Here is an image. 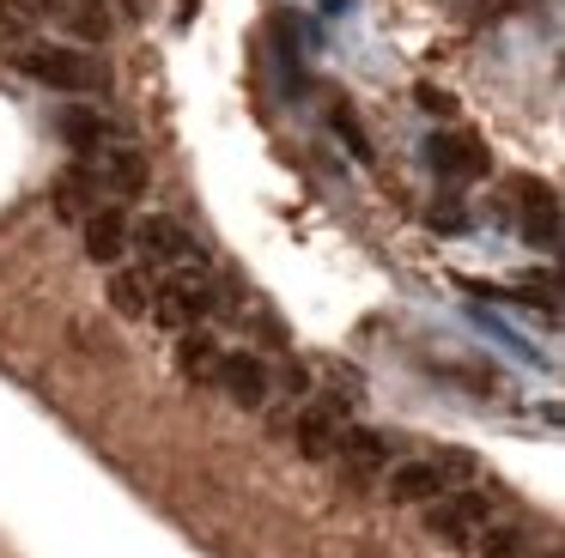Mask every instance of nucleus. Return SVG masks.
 Returning <instances> with one entry per match:
<instances>
[{
    "label": "nucleus",
    "mask_w": 565,
    "mask_h": 558,
    "mask_svg": "<svg viewBox=\"0 0 565 558\" xmlns=\"http://www.w3.org/2000/svg\"><path fill=\"white\" fill-rule=\"evenodd\" d=\"M492 504L499 497L492 492H480V485H462V492H444L438 504H431V534L438 540H450V546H475L480 534H487V522H492Z\"/></svg>",
    "instance_id": "obj_5"
},
{
    "label": "nucleus",
    "mask_w": 565,
    "mask_h": 558,
    "mask_svg": "<svg viewBox=\"0 0 565 558\" xmlns=\"http://www.w3.org/2000/svg\"><path fill=\"white\" fill-rule=\"evenodd\" d=\"M462 480H475V455L444 449V455H419L390 468V497L395 504H438L444 492H462Z\"/></svg>",
    "instance_id": "obj_3"
},
{
    "label": "nucleus",
    "mask_w": 565,
    "mask_h": 558,
    "mask_svg": "<svg viewBox=\"0 0 565 558\" xmlns=\"http://www.w3.org/2000/svg\"><path fill=\"white\" fill-rule=\"evenodd\" d=\"M31 43V12L25 0H0V49H19Z\"/></svg>",
    "instance_id": "obj_18"
},
{
    "label": "nucleus",
    "mask_w": 565,
    "mask_h": 558,
    "mask_svg": "<svg viewBox=\"0 0 565 558\" xmlns=\"http://www.w3.org/2000/svg\"><path fill=\"white\" fill-rule=\"evenodd\" d=\"M419 104H426L431 116H450V109H456V104H450V92H431V85H426V92H419Z\"/></svg>",
    "instance_id": "obj_21"
},
{
    "label": "nucleus",
    "mask_w": 565,
    "mask_h": 558,
    "mask_svg": "<svg viewBox=\"0 0 565 558\" xmlns=\"http://www.w3.org/2000/svg\"><path fill=\"white\" fill-rule=\"evenodd\" d=\"M79 230H86V255H92V261H98V267H116V261L128 255V237H135V218H128L122 206H98V213H92Z\"/></svg>",
    "instance_id": "obj_10"
},
{
    "label": "nucleus",
    "mask_w": 565,
    "mask_h": 558,
    "mask_svg": "<svg viewBox=\"0 0 565 558\" xmlns=\"http://www.w3.org/2000/svg\"><path fill=\"white\" fill-rule=\"evenodd\" d=\"M79 164H86V176L98 182L104 206H122V201H135V194L147 189V158H140L135 146H104V152H86Z\"/></svg>",
    "instance_id": "obj_6"
},
{
    "label": "nucleus",
    "mask_w": 565,
    "mask_h": 558,
    "mask_svg": "<svg viewBox=\"0 0 565 558\" xmlns=\"http://www.w3.org/2000/svg\"><path fill=\"white\" fill-rule=\"evenodd\" d=\"M19 73L50 92H67V97H98L110 92V67H104L92 49H74V43H19L13 49Z\"/></svg>",
    "instance_id": "obj_1"
},
{
    "label": "nucleus",
    "mask_w": 565,
    "mask_h": 558,
    "mask_svg": "<svg viewBox=\"0 0 565 558\" xmlns=\"http://www.w3.org/2000/svg\"><path fill=\"white\" fill-rule=\"evenodd\" d=\"M334 133H347V146H353V158H371V146H365V128H359V116H353V109H334Z\"/></svg>",
    "instance_id": "obj_20"
},
{
    "label": "nucleus",
    "mask_w": 565,
    "mask_h": 558,
    "mask_svg": "<svg viewBox=\"0 0 565 558\" xmlns=\"http://www.w3.org/2000/svg\"><path fill=\"white\" fill-rule=\"evenodd\" d=\"M334 455L347 461V473H377V468H390V437H377V431H341V443H334Z\"/></svg>",
    "instance_id": "obj_16"
},
{
    "label": "nucleus",
    "mask_w": 565,
    "mask_h": 558,
    "mask_svg": "<svg viewBox=\"0 0 565 558\" xmlns=\"http://www.w3.org/2000/svg\"><path fill=\"white\" fill-rule=\"evenodd\" d=\"M213 383H220L237 407H262V400H268V364H262L256 352H225Z\"/></svg>",
    "instance_id": "obj_11"
},
{
    "label": "nucleus",
    "mask_w": 565,
    "mask_h": 558,
    "mask_svg": "<svg viewBox=\"0 0 565 558\" xmlns=\"http://www.w3.org/2000/svg\"><path fill=\"white\" fill-rule=\"evenodd\" d=\"M128 249H140V267H147L152 279H164V273H189V267H207V249H201V243L189 237V230L177 225V218H164V213L140 218L135 237H128Z\"/></svg>",
    "instance_id": "obj_4"
},
{
    "label": "nucleus",
    "mask_w": 565,
    "mask_h": 558,
    "mask_svg": "<svg viewBox=\"0 0 565 558\" xmlns=\"http://www.w3.org/2000/svg\"><path fill=\"white\" fill-rule=\"evenodd\" d=\"M152 291H159V279L147 273V267H116V279H110V303H116V315H152Z\"/></svg>",
    "instance_id": "obj_15"
},
{
    "label": "nucleus",
    "mask_w": 565,
    "mask_h": 558,
    "mask_svg": "<svg viewBox=\"0 0 565 558\" xmlns=\"http://www.w3.org/2000/svg\"><path fill=\"white\" fill-rule=\"evenodd\" d=\"M220 310V279L207 267H189V273H164L152 291V322L177 328V334H195L207 315Z\"/></svg>",
    "instance_id": "obj_2"
},
{
    "label": "nucleus",
    "mask_w": 565,
    "mask_h": 558,
    "mask_svg": "<svg viewBox=\"0 0 565 558\" xmlns=\"http://www.w3.org/2000/svg\"><path fill=\"white\" fill-rule=\"evenodd\" d=\"M341 412H347V400H317V407H305V419H298V449H305L310 461H322V455H334V443H341Z\"/></svg>",
    "instance_id": "obj_13"
},
{
    "label": "nucleus",
    "mask_w": 565,
    "mask_h": 558,
    "mask_svg": "<svg viewBox=\"0 0 565 558\" xmlns=\"http://www.w3.org/2000/svg\"><path fill=\"white\" fill-rule=\"evenodd\" d=\"M220 358H225V352L213 346V340L201 334V328L177 340V364H183V376H195V383H213V376H220Z\"/></svg>",
    "instance_id": "obj_17"
},
{
    "label": "nucleus",
    "mask_w": 565,
    "mask_h": 558,
    "mask_svg": "<svg viewBox=\"0 0 565 558\" xmlns=\"http://www.w3.org/2000/svg\"><path fill=\"white\" fill-rule=\"evenodd\" d=\"M98 206H104L98 182H92V176H86V164L74 158V164H67L62 176H55V213H62V218H74V225H86V218L98 213Z\"/></svg>",
    "instance_id": "obj_14"
},
{
    "label": "nucleus",
    "mask_w": 565,
    "mask_h": 558,
    "mask_svg": "<svg viewBox=\"0 0 565 558\" xmlns=\"http://www.w3.org/2000/svg\"><path fill=\"white\" fill-rule=\"evenodd\" d=\"M25 12L43 24H55V31H67L74 43H104V36H110L104 0H25Z\"/></svg>",
    "instance_id": "obj_8"
},
{
    "label": "nucleus",
    "mask_w": 565,
    "mask_h": 558,
    "mask_svg": "<svg viewBox=\"0 0 565 558\" xmlns=\"http://www.w3.org/2000/svg\"><path fill=\"white\" fill-rule=\"evenodd\" d=\"M426 158H431V170H438L444 182H475V176H487V146H480L475 133H431Z\"/></svg>",
    "instance_id": "obj_9"
},
{
    "label": "nucleus",
    "mask_w": 565,
    "mask_h": 558,
    "mask_svg": "<svg viewBox=\"0 0 565 558\" xmlns=\"http://www.w3.org/2000/svg\"><path fill=\"white\" fill-rule=\"evenodd\" d=\"M516 206H523V237L553 249L559 243V201H553L547 182H516Z\"/></svg>",
    "instance_id": "obj_12"
},
{
    "label": "nucleus",
    "mask_w": 565,
    "mask_h": 558,
    "mask_svg": "<svg viewBox=\"0 0 565 558\" xmlns=\"http://www.w3.org/2000/svg\"><path fill=\"white\" fill-rule=\"evenodd\" d=\"M55 133L74 146V158L104 152V146H128V128H122L116 116H104L98 104H67V109H55Z\"/></svg>",
    "instance_id": "obj_7"
},
{
    "label": "nucleus",
    "mask_w": 565,
    "mask_h": 558,
    "mask_svg": "<svg viewBox=\"0 0 565 558\" xmlns=\"http://www.w3.org/2000/svg\"><path fill=\"white\" fill-rule=\"evenodd\" d=\"M475 546L487 558H516V552H523V528H492V534H480Z\"/></svg>",
    "instance_id": "obj_19"
}]
</instances>
